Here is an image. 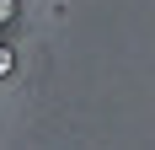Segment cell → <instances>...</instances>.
I'll use <instances>...</instances> for the list:
<instances>
[{"mask_svg":"<svg viewBox=\"0 0 155 150\" xmlns=\"http://www.w3.org/2000/svg\"><path fill=\"white\" fill-rule=\"evenodd\" d=\"M11 70H16V48H11V43H0V80H5Z\"/></svg>","mask_w":155,"mask_h":150,"instance_id":"obj_1","label":"cell"},{"mask_svg":"<svg viewBox=\"0 0 155 150\" xmlns=\"http://www.w3.org/2000/svg\"><path fill=\"white\" fill-rule=\"evenodd\" d=\"M16 5H21V0H0V27H5V22L16 16Z\"/></svg>","mask_w":155,"mask_h":150,"instance_id":"obj_2","label":"cell"}]
</instances>
